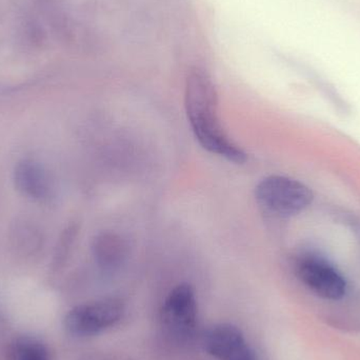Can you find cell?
<instances>
[{
	"instance_id": "10",
	"label": "cell",
	"mask_w": 360,
	"mask_h": 360,
	"mask_svg": "<svg viewBox=\"0 0 360 360\" xmlns=\"http://www.w3.org/2000/svg\"><path fill=\"white\" fill-rule=\"evenodd\" d=\"M86 360H128L120 359L117 356H112V355H97V356L91 357V359Z\"/></svg>"
},
{
	"instance_id": "4",
	"label": "cell",
	"mask_w": 360,
	"mask_h": 360,
	"mask_svg": "<svg viewBox=\"0 0 360 360\" xmlns=\"http://www.w3.org/2000/svg\"><path fill=\"white\" fill-rule=\"evenodd\" d=\"M124 315V304L115 298L79 304L65 319V327L76 338H91L114 327Z\"/></svg>"
},
{
	"instance_id": "9",
	"label": "cell",
	"mask_w": 360,
	"mask_h": 360,
	"mask_svg": "<svg viewBox=\"0 0 360 360\" xmlns=\"http://www.w3.org/2000/svg\"><path fill=\"white\" fill-rule=\"evenodd\" d=\"M8 360H49L48 350L37 338L19 336L8 348Z\"/></svg>"
},
{
	"instance_id": "6",
	"label": "cell",
	"mask_w": 360,
	"mask_h": 360,
	"mask_svg": "<svg viewBox=\"0 0 360 360\" xmlns=\"http://www.w3.org/2000/svg\"><path fill=\"white\" fill-rule=\"evenodd\" d=\"M202 347L217 360H257V355L236 326L216 323L202 335Z\"/></svg>"
},
{
	"instance_id": "2",
	"label": "cell",
	"mask_w": 360,
	"mask_h": 360,
	"mask_svg": "<svg viewBox=\"0 0 360 360\" xmlns=\"http://www.w3.org/2000/svg\"><path fill=\"white\" fill-rule=\"evenodd\" d=\"M255 196L260 207L279 216L300 213L313 201V193L298 180L285 176H269L256 186Z\"/></svg>"
},
{
	"instance_id": "8",
	"label": "cell",
	"mask_w": 360,
	"mask_h": 360,
	"mask_svg": "<svg viewBox=\"0 0 360 360\" xmlns=\"http://www.w3.org/2000/svg\"><path fill=\"white\" fill-rule=\"evenodd\" d=\"M95 256L101 266L113 268L124 256V245L120 237L103 234L95 241Z\"/></svg>"
},
{
	"instance_id": "5",
	"label": "cell",
	"mask_w": 360,
	"mask_h": 360,
	"mask_svg": "<svg viewBox=\"0 0 360 360\" xmlns=\"http://www.w3.org/2000/svg\"><path fill=\"white\" fill-rule=\"evenodd\" d=\"M294 266L300 281L319 297L338 300L346 294L344 276L323 256L312 252L302 253L296 258Z\"/></svg>"
},
{
	"instance_id": "1",
	"label": "cell",
	"mask_w": 360,
	"mask_h": 360,
	"mask_svg": "<svg viewBox=\"0 0 360 360\" xmlns=\"http://www.w3.org/2000/svg\"><path fill=\"white\" fill-rule=\"evenodd\" d=\"M184 101L188 122L199 145L229 162L243 164L247 154L224 133L218 117L217 91L205 71L195 69L188 74Z\"/></svg>"
},
{
	"instance_id": "3",
	"label": "cell",
	"mask_w": 360,
	"mask_h": 360,
	"mask_svg": "<svg viewBox=\"0 0 360 360\" xmlns=\"http://www.w3.org/2000/svg\"><path fill=\"white\" fill-rule=\"evenodd\" d=\"M198 321V304L194 289L181 283L171 290L160 310V321L167 336L186 342L194 335Z\"/></svg>"
},
{
	"instance_id": "7",
	"label": "cell",
	"mask_w": 360,
	"mask_h": 360,
	"mask_svg": "<svg viewBox=\"0 0 360 360\" xmlns=\"http://www.w3.org/2000/svg\"><path fill=\"white\" fill-rule=\"evenodd\" d=\"M15 184L25 196L37 200L46 199L50 194V182L46 171L33 162H23L15 170Z\"/></svg>"
}]
</instances>
